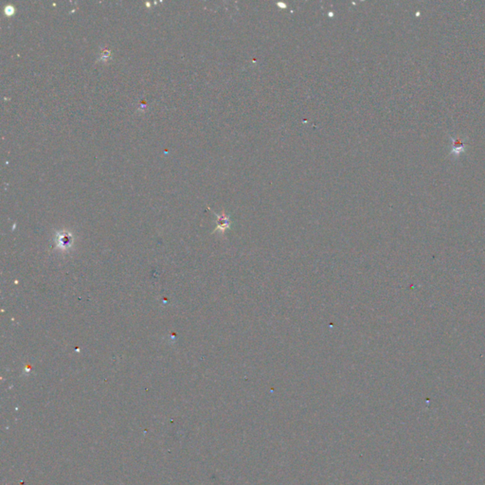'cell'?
I'll use <instances>...</instances> for the list:
<instances>
[{
    "mask_svg": "<svg viewBox=\"0 0 485 485\" xmlns=\"http://www.w3.org/2000/svg\"><path fill=\"white\" fill-rule=\"evenodd\" d=\"M5 10H6V14H7L8 16H11V13H12V12H15L14 7H12V6H6ZM12 15H13V13H12Z\"/></svg>",
    "mask_w": 485,
    "mask_h": 485,
    "instance_id": "cell-3",
    "label": "cell"
},
{
    "mask_svg": "<svg viewBox=\"0 0 485 485\" xmlns=\"http://www.w3.org/2000/svg\"><path fill=\"white\" fill-rule=\"evenodd\" d=\"M213 214L216 217V228L213 232V233H220L221 234H224L228 231L232 229L233 222L230 215H227L225 212H222L221 214H218L216 213H213Z\"/></svg>",
    "mask_w": 485,
    "mask_h": 485,
    "instance_id": "cell-2",
    "label": "cell"
},
{
    "mask_svg": "<svg viewBox=\"0 0 485 485\" xmlns=\"http://www.w3.org/2000/svg\"><path fill=\"white\" fill-rule=\"evenodd\" d=\"M73 243H74V237L71 233L67 231H61L56 233L55 235L56 249L60 251H67L73 246Z\"/></svg>",
    "mask_w": 485,
    "mask_h": 485,
    "instance_id": "cell-1",
    "label": "cell"
}]
</instances>
